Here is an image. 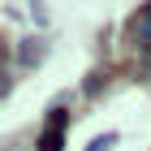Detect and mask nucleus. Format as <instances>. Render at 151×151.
I'll list each match as a JSON object with an SVG mask.
<instances>
[{
	"instance_id": "obj_1",
	"label": "nucleus",
	"mask_w": 151,
	"mask_h": 151,
	"mask_svg": "<svg viewBox=\"0 0 151 151\" xmlns=\"http://www.w3.org/2000/svg\"><path fill=\"white\" fill-rule=\"evenodd\" d=\"M39 147H43V151H56V147H60V134H56V129H52V134H47V138L39 142Z\"/></svg>"
}]
</instances>
